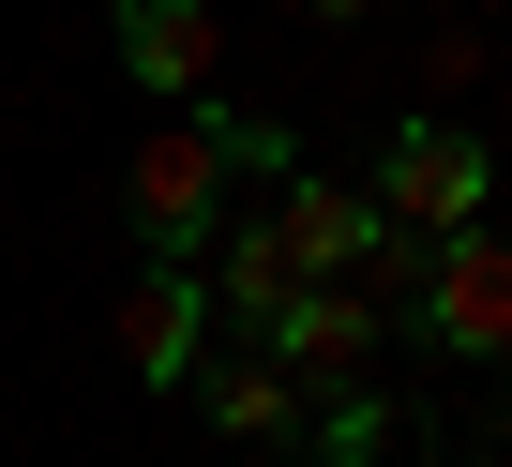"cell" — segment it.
I'll list each match as a JSON object with an SVG mask.
<instances>
[{"label":"cell","mask_w":512,"mask_h":467,"mask_svg":"<svg viewBox=\"0 0 512 467\" xmlns=\"http://www.w3.org/2000/svg\"><path fill=\"white\" fill-rule=\"evenodd\" d=\"M467 467H512V437H482V452H467Z\"/></svg>","instance_id":"8fae6325"},{"label":"cell","mask_w":512,"mask_h":467,"mask_svg":"<svg viewBox=\"0 0 512 467\" xmlns=\"http://www.w3.org/2000/svg\"><path fill=\"white\" fill-rule=\"evenodd\" d=\"M377 332H392V317H377L362 287H287L256 347H272V377H287L302 407H347V392H362V362H377Z\"/></svg>","instance_id":"277c9868"},{"label":"cell","mask_w":512,"mask_h":467,"mask_svg":"<svg viewBox=\"0 0 512 467\" xmlns=\"http://www.w3.org/2000/svg\"><path fill=\"white\" fill-rule=\"evenodd\" d=\"M211 226H226V106L151 121V151H136V242L151 257H196Z\"/></svg>","instance_id":"3957f363"},{"label":"cell","mask_w":512,"mask_h":467,"mask_svg":"<svg viewBox=\"0 0 512 467\" xmlns=\"http://www.w3.org/2000/svg\"><path fill=\"white\" fill-rule=\"evenodd\" d=\"M272 257H287V287H347V272L377 257V196L287 166V196H272Z\"/></svg>","instance_id":"8992f818"},{"label":"cell","mask_w":512,"mask_h":467,"mask_svg":"<svg viewBox=\"0 0 512 467\" xmlns=\"http://www.w3.org/2000/svg\"><path fill=\"white\" fill-rule=\"evenodd\" d=\"M407 332L437 362H512V226H452L422 302H407Z\"/></svg>","instance_id":"7a4b0ae2"},{"label":"cell","mask_w":512,"mask_h":467,"mask_svg":"<svg viewBox=\"0 0 512 467\" xmlns=\"http://www.w3.org/2000/svg\"><path fill=\"white\" fill-rule=\"evenodd\" d=\"M196 287H211V317H241V332H272V302H287V257H272V226H211V257H196Z\"/></svg>","instance_id":"9c48e42d"},{"label":"cell","mask_w":512,"mask_h":467,"mask_svg":"<svg viewBox=\"0 0 512 467\" xmlns=\"http://www.w3.org/2000/svg\"><path fill=\"white\" fill-rule=\"evenodd\" d=\"M181 392H196V407H211V437H241V452H272V437L302 422V392L272 377V347H256V362H196Z\"/></svg>","instance_id":"ba28073f"},{"label":"cell","mask_w":512,"mask_h":467,"mask_svg":"<svg viewBox=\"0 0 512 467\" xmlns=\"http://www.w3.org/2000/svg\"><path fill=\"white\" fill-rule=\"evenodd\" d=\"M302 16H377V0H302Z\"/></svg>","instance_id":"30bf717a"},{"label":"cell","mask_w":512,"mask_h":467,"mask_svg":"<svg viewBox=\"0 0 512 467\" xmlns=\"http://www.w3.org/2000/svg\"><path fill=\"white\" fill-rule=\"evenodd\" d=\"M377 226H407V242H452V226H482V196H497V151L467 136V121H392V151H377Z\"/></svg>","instance_id":"6da1fadb"},{"label":"cell","mask_w":512,"mask_h":467,"mask_svg":"<svg viewBox=\"0 0 512 467\" xmlns=\"http://www.w3.org/2000/svg\"><path fill=\"white\" fill-rule=\"evenodd\" d=\"M121 61H136V91L196 106L211 61H226V16H211V0H121Z\"/></svg>","instance_id":"52a82bcc"},{"label":"cell","mask_w":512,"mask_h":467,"mask_svg":"<svg viewBox=\"0 0 512 467\" xmlns=\"http://www.w3.org/2000/svg\"><path fill=\"white\" fill-rule=\"evenodd\" d=\"M196 362H211V287H196V257H151L121 287V377L136 392H181Z\"/></svg>","instance_id":"5b68a950"}]
</instances>
